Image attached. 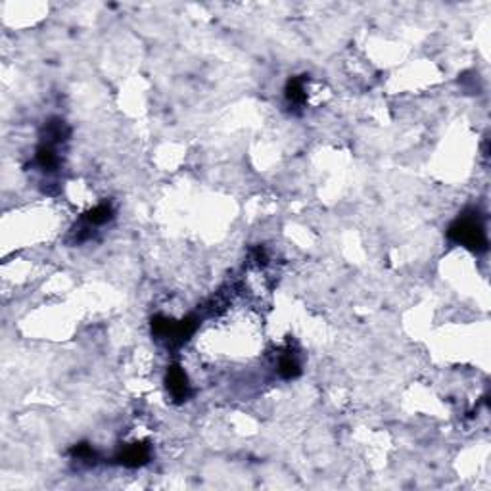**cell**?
<instances>
[{
	"mask_svg": "<svg viewBox=\"0 0 491 491\" xmlns=\"http://www.w3.org/2000/svg\"><path fill=\"white\" fill-rule=\"evenodd\" d=\"M449 236L455 242L467 246L470 250H476V252L485 250V244H488L484 227L474 217H462L459 221H455L449 229Z\"/></svg>",
	"mask_w": 491,
	"mask_h": 491,
	"instance_id": "cell-1",
	"label": "cell"
},
{
	"mask_svg": "<svg viewBox=\"0 0 491 491\" xmlns=\"http://www.w3.org/2000/svg\"><path fill=\"white\" fill-rule=\"evenodd\" d=\"M167 390L177 401H183L190 395V384L186 378V372L180 367H171L167 372Z\"/></svg>",
	"mask_w": 491,
	"mask_h": 491,
	"instance_id": "cell-2",
	"label": "cell"
},
{
	"mask_svg": "<svg viewBox=\"0 0 491 491\" xmlns=\"http://www.w3.org/2000/svg\"><path fill=\"white\" fill-rule=\"evenodd\" d=\"M148 459H150V449L148 446H144V443H133V446H127L120 455L121 464L131 467V469H136V467L146 464Z\"/></svg>",
	"mask_w": 491,
	"mask_h": 491,
	"instance_id": "cell-3",
	"label": "cell"
}]
</instances>
